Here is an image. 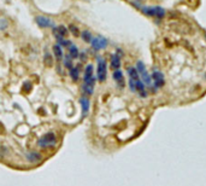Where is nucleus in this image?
I'll use <instances>...</instances> for the list:
<instances>
[{
    "mask_svg": "<svg viewBox=\"0 0 206 186\" xmlns=\"http://www.w3.org/2000/svg\"><path fill=\"white\" fill-rule=\"evenodd\" d=\"M69 53H70V57L71 58H77L78 57V50L75 45H70L69 46Z\"/></svg>",
    "mask_w": 206,
    "mask_h": 186,
    "instance_id": "13",
    "label": "nucleus"
},
{
    "mask_svg": "<svg viewBox=\"0 0 206 186\" xmlns=\"http://www.w3.org/2000/svg\"><path fill=\"white\" fill-rule=\"evenodd\" d=\"M36 23L42 27V28H46V27H51L52 25V22L48 17H45V16H39L36 17Z\"/></svg>",
    "mask_w": 206,
    "mask_h": 186,
    "instance_id": "6",
    "label": "nucleus"
},
{
    "mask_svg": "<svg viewBox=\"0 0 206 186\" xmlns=\"http://www.w3.org/2000/svg\"><path fill=\"white\" fill-rule=\"evenodd\" d=\"M128 74H129L130 80H133V81H139L140 80V76H139V73H137L136 68H133V67L128 68Z\"/></svg>",
    "mask_w": 206,
    "mask_h": 186,
    "instance_id": "9",
    "label": "nucleus"
},
{
    "mask_svg": "<svg viewBox=\"0 0 206 186\" xmlns=\"http://www.w3.org/2000/svg\"><path fill=\"white\" fill-rule=\"evenodd\" d=\"M114 79L116 80V82L118 84L119 87H123V86H124V79H123V74L121 70H116V71H114Z\"/></svg>",
    "mask_w": 206,
    "mask_h": 186,
    "instance_id": "7",
    "label": "nucleus"
},
{
    "mask_svg": "<svg viewBox=\"0 0 206 186\" xmlns=\"http://www.w3.org/2000/svg\"><path fill=\"white\" fill-rule=\"evenodd\" d=\"M55 143H57V138L54 133H47L44 137H41L38 141L39 146L41 147H52L55 145Z\"/></svg>",
    "mask_w": 206,
    "mask_h": 186,
    "instance_id": "2",
    "label": "nucleus"
},
{
    "mask_svg": "<svg viewBox=\"0 0 206 186\" xmlns=\"http://www.w3.org/2000/svg\"><path fill=\"white\" fill-rule=\"evenodd\" d=\"M82 90H83V92L86 93V94H88V96H91V94H93V87H92V86L83 85V87H82Z\"/></svg>",
    "mask_w": 206,
    "mask_h": 186,
    "instance_id": "20",
    "label": "nucleus"
},
{
    "mask_svg": "<svg viewBox=\"0 0 206 186\" xmlns=\"http://www.w3.org/2000/svg\"><path fill=\"white\" fill-rule=\"evenodd\" d=\"M142 12L147 16H154L156 17V8H142Z\"/></svg>",
    "mask_w": 206,
    "mask_h": 186,
    "instance_id": "17",
    "label": "nucleus"
},
{
    "mask_svg": "<svg viewBox=\"0 0 206 186\" xmlns=\"http://www.w3.org/2000/svg\"><path fill=\"white\" fill-rule=\"evenodd\" d=\"M81 105H82V115L86 116L89 111V101L87 98H81Z\"/></svg>",
    "mask_w": 206,
    "mask_h": 186,
    "instance_id": "11",
    "label": "nucleus"
},
{
    "mask_svg": "<svg viewBox=\"0 0 206 186\" xmlns=\"http://www.w3.org/2000/svg\"><path fill=\"white\" fill-rule=\"evenodd\" d=\"M70 76H71V79H72L74 81H77V80H78V69L72 67V68L70 69Z\"/></svg>",
    "mask_w": 206,
    "mask_h": 186,
    "instance_id": "18",
    "label": "nucleus"
},
{
    "mask_svg": "<svg viewBox=\"0 0 206 186\" xmlns=\"http://www.w3.org/2000/svg\"><path fill=\"white\" fill-rule=\"evenodd\" d=\"M82 39L86 41V42H92V40H93V38H92L91 33L87 30H84L83 33H82Z\"/></svg>",
    "mask_w": 206,
    "mask_h": 186,
    "instance_id": "19",
    "label": "nucleus"
},
{
    "mask_svg": "<svg viewBox=\"0 0 206 186\" xmlns=\"http://www.w3.org/2000/svg\"><path fill=\"white\" fill-rule=\"evenodd\" d=\"M66 33H68V29H66L64 25H59L58 28L54 29V34H55L57 39H58V38H63V36H65Z\"/></svg>",
    "mask_w": 206,
    "mask_h": 186,
    "instance_id": "8",
    "label": "nucleus"
},
{
    "mask_svg": "<svg viewBox=\"0 0 206 186\" xmlns=\"http://www.w3.org/2000/svg\"><path fill=\"white\" fill-rule=\"evenodd\" d=\"M44 62H45L46 67H52V65H53V58H52L51 53L46 52V53H45V58H44Z\"/></svg>",
    "mask_w": 206,
    "mask_h": 186,
    "instance_id": "12",
    "label": "nucleus"
},
{
    "mask_svg": "<svg viewBox=\"0 0 206 186\" xmlns=\"http://www.w3.org/2000/svg\"><path fill=\"white\" fill-rule=\"evenodd\" d=\"M64 64H65V67H66V68L71 69V68H72V65H71V58H70V57H66V58H65V61H64Z\"/></svg>",
    "mask_w": 206,
    "mask_h": 186,
    "instance_id": "22",
    "label": "nucleus"
},
{
    "mask_svg": "<svg viewBox=\"0 0 206 186\" xmlns=\"http://www.w3.org/2000/svg\"><path fill=\"white\" fill-rule=\"evenodd\" d=\"M136 70H137V73H139V76L142 79V82H145V85H147V86L152 85V78L150 76V74H148V71L146 69L144 63L139 61V62L136 63Z\"/></svg>",
    "mask_w": 206,
    "mask_h": 186,
    "instance_id": "1",
    "label": "nucleus"
},
{
    "mask_svg": "<svg viewBox=\"0 0 206 186\" xmlns=\"http://www.w3.org/2000/svg\"><path fill=\"white\" fill-rule=\"evenodd\" d=\"M53 52L55 54V57H57V59H61L63 58V51H61V47L59 45H54Z\"/></svg>",
    "mask_w": 206,
    "mask_h": 186,
    "instance_id": "14",
    "label": "nucleus"
},
{
    "mask_svg": "<svg viewBox=\"0 0 206 186\" xmlns=\"http://www.w3.org/2000/svg\"><path fill=\"white\" fill-rule=\"evenodd\" d=\"M107 69H106V62L103 58H98V70H97V76L100 82H104L106 80Z\"/></svg>",
    "mask_w": 206,
    "mask_h": 186,
    "instance_id": "3",
    "label": "nucleus"
},
{
    "mask_svg": "<svg viewBox=\"0 0 206 186\" xmlns=\"http://www.w3.org/2000/svg\"><path fill=\"white\" fill-rule=\"evenodd\" d=\"M1 22H3V23L0 24V29H4V28L6 27V21H4V19H1Z\"/></svg>",
    "mask_w": 206,
    "mask_h": 186,
    "instance_id": "23",
    "label": "nucleus"
},
{
    "mask_svg": "<svg viewBox=\"0 0 206 186\" xmlns=\"http://www.w3.org/2000/svg\"><path fill=\"white\" fill-rule=\"evenodd\" d=\"M27 157H28V160L31 161V162H36V161H39L41 158V156L39 155L38 152H30V154H28Z\"/></svg>",
    "mask_w": 206,
    "mask_h": 186,
    "instance_id": "15",
    "label": "nucleus"
},
{
    "mask_svg": "<svg viewBox=\"0 0 206 186\" xmlns=\"http://www.w3.org/2000/svg\"><path fill=\"white\" fill-rule=\"evenodd\" d=\"M111 67L116 70H118V68L121 67V58L118 54H114L111 57Z\"/></svg>",
    "mask_w": 206,
    "mask_h": 186,
    "instance_id": "10",
    "label": "nucleus"
},
{
    "mask_svg": "<svg viewBox=\"0 0 206 186\" xmlns=\"http://www.w3.org/2000/svg\"><path fill=\"white\" fill-rule=\"evenodd\" d=\"M151 78H152V81L154 82V86H156L157 88H159V87H163V86H164L165 80H164V75H163L160 71L154 70Z\"/></svg>",
    "mask_w": 206,
    "mask_h": 186,
    "instance_id": "4",
    "label": "nucleus"
},
{
    "mask_svg": "<svg viewBox=\"0 0 206 186\" xmlns=\"http://www.w3.org/2000/svg\"><path fill=\"white\" fill-rule=\"evenodd\" d=\"M92 46L94 50H103L107 46V40L105 38H101V36H98V38H94L92 40Z\"/></svg>",
    "mask_w": 206,
    "mask_h": 186,
    "instance_id": "5",
    "label": "nucleus"
},
{
    "mask_svg": "<svg viewBox=\"0 0 206 186\" xmlns=\"http://www.w3.org/2000/svg\"><path fill=\"white\" fill-rule=\"evenodd\" d=\"M89 78H93V65L92 64L87 65L86 73H84V79H89Z\"/></svg>",
    "mask_w": 206,
    "mask_h": 186,
    "instance_id": "16",
    "label": "nucleus"
},
{
    "mask_svg": "<svg viewBox=\"0 0 206 186\" xmlns=\"http://www.w3.org/2000/svg\"><path fill=\"white\" fill-rule=\"evenodd\" d=\"M69 28H70L69 30H70V31H71V33H72V35H74V36H77V35L80 34V31H78V28H77L76 25H74V24H71V25H70Z\"/></svg>",
    "mask_w": 206,
    "mask_h": 186,
    "instance_id": "21",
    "label": "nucleus"
},
{
    "mask_svg": "<svg viewBox=\"0 0 206 186\" xmlns=\"http://www.w3.org/2000/svg\"><path fill=\"white\" fill-rule=\"evenodd\" d=\"M205 79H206V74H205Z\"/></svg>",
    "mask_w": 206,
    "mask_h": 186,
    "instance_id": "24",
    "label": "nucleus"
}]
</instances>
